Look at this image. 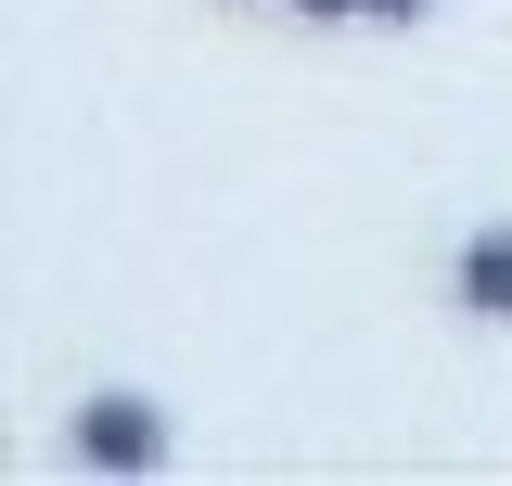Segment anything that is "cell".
I'll return each instance as SVG.
<instances>
[{
	"instance_id": "obj_1",
	"label": "cell",
	"mask_w": 512,
	"mask_h": 486,
	"mask_svg": "<svg viewBox=\"0 0 512 486\" xmlns=\"http://www.w3.org/2000/svg\"><path fill=\"white\" fill-rule=\"evenodd\" d=\"M64 461H77V474H167V461H180V435H167V410H154V397L103 384V397H77Z\"/></svg>"
},
{
	"instance_id": "obj_2",
	"label": "cell",
	"mask_w": 512,
	"mask_h": 486,
	"mask_svg": "<svg viewBox=\"0 0 512 486\" xmlns=\"http://www.w3.org/2000/svg\"><path fill=\"white\" fill-rule=\"evenodd\" d=\"M448 307H461L474 333H512V218L461 231V256H448Z\"/></svg>"
},
{
	"instance_id": "obj_3",
	"label": "cell",
	"mask_w": 512,
	"mask_h": 486,
	"mask_svg": "<svg viewBox=\"0 0 512 486\" xmlns=\"http://www.w3.org/2000/svg\"><path fill=\"white\" fill-rule=\"evenodd\" d=\"M282 13H308V26H359L372 0H282Z\"/></svg>"
},
{
	"instance_id": "obj_4",
	"label": "cell",
	"mask_w": 512,
	"mask_h": 486,
	"mask_svg": "<svg viewBox=\"0 0 512 486\" xmlns=\"http://www.w3.org/2000/svg\"><path fill=\"white\" fill-rule=\"evenodd\" d=\"M423 13H436V0H372L359 26H423Z\"/></svg>"
}]
</instances>
